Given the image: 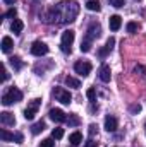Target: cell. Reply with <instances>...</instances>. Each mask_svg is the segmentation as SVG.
<instances>
[{
    "mask_svg": "<svg viewBox=\"0 0 146 147\" xmlns=\"http://www.w3.org/2000/svg\"><path fill=\"white\" fill-rule=\"evenodd\" d=\"M79 14V3L76 0H64L57 3L48 14H43L45 22H74Z\"/></svg>",
    "mask_w": 146,
    "mask_h": 147,
    "instance_id": "obj_1",
    "label": "cell"
},
{
    "mask_svg": "<svg viewBox=\"0 0 146 147\" xmlns=\"http://www.w3.org/2000/svg\"><path fill=\"white\" fill-rule=\"evenodd\" d=\"M21 99H23V92H21L17 87H10L9 92H5V94L2 96V105H3V106H10V105H14V103H19Z\"/></svg>",
    "mask_w": 146,
    "mask_h": 147,
    "instance_id": "obj_2",
    "label": "cell"
},
{
    "mask_svg": "<svg viewBox=\"0 0 146 147\" xmlns=\"http://www.w3.org/2000/svg\"><path fill=\"white\" fill-rule=\"evenodd\" d=\"M74 43V31H64L62 33V43H60V50L64 51V53H69L71 55V51H72V48H71V45Z\"/></svg>",
    "mask_w": 146,
    "mask_h": 147,
    "instance_id": "obj_3",
    "label": "cell"
},
{
    "mask_svg": "<svg viewBox=\"0 0 146 147\" xmlns=\"http://www.w3.org/2000/svg\"><path fill=\"white\" fill-rule=\"evenodd\" d=\"M53 96H55V99L60 101L62 105H71V101H72L71 92L65 91L64 87H55V89H53Z\"/></svg>",
    "mask_w": 146,
    "mask_h": 147,
    "instance_id": "obj_4",
    "label": "cell"
},
{
    "mask_svg": "<svg viewBox=\"0 0 146 147\" xmlns=\"http://www.w3.org/2000/svg\"><path fill=\"white\" fill-rule=\"evenodd\" d=\"M40 105H41V99L38 98V99H33L31 103H29V106L24 110V118L26 120H33L35 118V115H36V111H38V108H40Z\"/></svg>",
    "mask_w": 146,
    "mask_h": 147,
    "instance_id": "obj_5",
    "label": "cell"
},
{
    "mask_svg": "<svg viewBox=\"0 0 146 147\" xmlns=\"http://www.w3.org/2000/svg\"><path fill=\"white\" fill-rule=\"evenodd\" d=\"M102 36V28H100V24L98 22H91L89 24V28H88V31H86V39L88 41H93V39H96V38Z\"/></svg>",
    "mask_w": 146,
    "mask_h": 147,
    "instance_id": "obj_6",
    "label": "cell"
},
{
    "mask_svg": "<svg viewBox=\"0 0 146 147\" xmlns=\"http://www.w3.org/2000/svg\"><path fill=\"white\" fill-rule=\"evenodd\" d=\"M74 70L81 77H88L89 72H91V63L89 62H76L74 63Z\"/></svg>",
    "mask_w": 146,
    "mask_h": 147,
    "instance_id": "obj_7",
    "label": "cell"
},
{
    "mask_svg": "<svg viewBox=\"0 0 146 147\" xmlns=\"http://www.w3.org/2000/svg\"><path fill=\"white\" fill-rule=\"evenodd\" d=\"M31 53H33L35 57H43V55L48 53V46H46L43 41H35L33 46H31Z\"/></svg>",
    "mask_w": 146,
    "mask_h": 147,
    "instance_id": "obj_8",
    "label": "cell"
},
{
    "mask_svg": "<svg viewBox=\"0 0 146 147\" xmlns=\"http://www.w3.org/2000/svg\"><path fill=\"white\" fill-rule=\"evenodd\" d=\"M48 115H50V118H52L53 121H57V123L67 121V116H65V113H64L62 110H59V108H52Z\"/></svg>",
    "mask_w": 146,
    "mask_h": 147,
    "instance_id": "obj_9",
    "label": "cell"
},
{
    "mask_svg": "<svg viewBox=\"0 0 146 147\" xmlns=\"http://www.w3.org/2000/svg\"><path fill=\"white\" fill-rule=\"evenodd\" d=\"M0 121H2L3 125H7V127H14V125H16V118H14V115L9 113V111H2V113H0Z\"/></svg>",
    "mask_w": 146,
    "mask_h": 147,
    "instance_id": "obj_10",
    "label": "cell"
},
{
    "mask_svg": "<svg viewBox=\"0 0 146 147\" xmlns=\"http://www.w3.org/2000/svg\"><path fill=\"white\" fill-rule=\"evenodd\" d=\"M117 127H119L117 118H115V116H112V115H108V116L105 118V130H107V132H115V130H117Z\"/></svg>",
    "mask_w": 146,
    "mask_h": 147,
    "instance_id": "obj_11",
    "label": "cell"
},
{
    "mask_svg": "<svg viewBox=\"0 0 146 147\" xmlns=\"http://www.w3.org/2000/svg\"><path fill=\"white\" fill-rule=\"evenodd\" d=\"M100 80L102 82H110V77H112V72H110V67L107 63H103L102 67H100Z\"/></svg>",
    "mask_w": 146,
    "mask_h": 147,
    "instance_id": "obj_12",
    "label": "cell"
},
{
    "mask_svg": "<svg viewBox=\"0 0 146 147\" xmlns=\"http://www.w3.org/2000/svg\"><path fill=\"white\" fill-rule=\"evenodd\" d=\"M108 24H110V29L112 31H119L120 29V26H122V19H120V16H110L108 19Z\"/></svg>",
    "mask_w": 146,
    "mask_h": 147,
    "instance_id": "obj_13",
    "label": "cell"
},
{
    "mask_svg": "<svg viewBox=\"0 0 146 147\" xmlns=\"http://www.w3.org/2000/svg\"><path fill=\"white\" fill-rule=\"evenodd\" d=\"M2 51L3 53H9L10 50H12V46H14V41H12V38L10 36H3L2 38Z\"/></svg>",
    "mask_w": 146,
    "mask_h": 147,
    "instance_id": "obj_14",
    "label": "cell"
},
{
    "mask_svg": "<svg viewBox=\"0 0 146 147\" xmlns=\"http://www.w3.org/2000/svg\"><path fill=\"white\" fill-rule=\"evenodd\" d=\"M23 28H24V24H23V21H21V19H14V21H12V24H10V29H12V33H14V34H21Z\"/></svg>",
    "mask_w": 146,
    "mask_h": 147,
    "instance_id": "obj_15",
    "label": "cell"
},
{
    "mask_svg": "<svg viewBox=\"0 0 146 147\" xmlns=\"http://www.w3.org/2000/svg\"><path fill=\"white\" fill-rule=\"evenodd\" d=\"M86 9L91 10V12H100L102 10V5H100L98 0H88L86 2Z\"/></svg>",
    "mask_w": 146,
    "mask_h": 147,
    "instance_id": "obj_16",
    "label": "cell"
},
{
    "mask_svg": "<svg viewBox=\"0 0 146 147\" xmlns=\"http://www.w3.org/2000/svg\"><path fill=\"white\" fill-rule=\"evenodd\" d=\"M69 142H71V146H79V144L83 142L81 132H72V134L69 135Z\"/></svg>",
    "mask_w": 146,
    "mask_h": 147,
    "instance_id": "obj_17",
    "label": "cell"
},
{
    "mask_svg": "<svg viewBox=\"0 0 146 147\" xmlns=\"http://www.w3.org/2000/svg\"><path fill=\"white\" fill-rule=\"evenodd\" d=\"M65 84H67L69 87H74V89L81 87V80H79V79H76V77H71V75H67V77H65Z\"/></svg>",
    "mask_w": 146,
    "mask_h": 147,
    "instance_id": "obj_18",
    "label": "cell"
},
{
    "mask_svg": "<svg viewBox=\"0 0 146 147\" xmlns=\"http://www.w3.org/2000/svg\"><path fill=\"white\" fill-rule=\"evenodd\" d=\"M43 130H45V121H43V120H40L38 123H35V125L31 127V132H33L35 135H38V134L43 132Z\"/></svg>",
    "mask_w": 146,
    "mask_h": 147,
    "instance_id": "obj_19",
    "label": "cell"
},
{
    "mask_svg": "<svg viewBox=\"0 0 146 147\" xmlns=\"http://www.w3.org/2000/svg\"><path fill=\"white\" fill-rule=\"evenodd\" d=\"M0 139H2L3 142H7V140H14V134H9L5 128H2V130H0Z\"/></svg>",
    "mask_w": 146,
    "mask_h": 147,
    "instance_id": "obj_20",
    "label": "cell"
},
{
    "mask_svg": "<svg viewBox=\"0 0 146 147\" xmlns=\"http://www.w3.org/2000/svg\"><path fill=\"white\" fill-rule=\"evenodd\" d=\"M139 31V24L138 22H127V33L129 34H134Z\"/></svg>",
    "mask_w": 146,
    "mask_h": 147,
    "instance_id": "obj_21",
    "label": "cell"
},
{
    "mask_svg": "<svg viewBox=\"0 0 146 147\" xmlns=\"http://www.w3.org/2000/svg\"><path fill=\"white\" fill-rule=\"evenodd\" d=\"M9 60H10V65H12V67H14L16 70H19V69L23 67V63H21V60H19V57H10Z\"/></svg>",
    "mask_w": 146,
    "mask_h": 147,
    "instance_id": "obj_22",
    "label": "cell"
},
{
    "mask_svg": "<svg viewBox=\"0 0 146 147\" xmlns=\"http://www.w3.org/2000/svg\"><path fill=\"white\" fill-rule=\"evenodd\" d=\"M89 50H91V41H88V39L81 41V51H83V53H88Z\"/></svg>",
    "mask_w": 146,
    "mask_h": 147,
    "instance_id": "obj_23",
    "label": "cell"
},
{
    "mask_svg": "<svg viewBox=\"0 0 146 147\" xmlns=\"http://www.w3.org/2000/svg\"><path fill=\"white\" fill-rule=\"evenodd\" d=\"M52 137L57 139V140L62 139V137H64V128H53V130H52Z\"/></svg>",
    "mask_w": 146,
    "mask_h": 147,
    "instance_id": "obj_24",
    "label": "cell"
},
{
    "mask_svg": "<svg viewBox=\"0 0 146 147\" xmlns=\"http://www.w3.org/2000/svg\"><path fill=\"white\" fill-rule=\"evenodd\" d=\"M108 3L112 7H115V9H120V7H124L126 5V2L124 0H108Z\"/></svg>",
    "mask_w": 146,
    "mask_h": 147,
    "instance_id": "obj_25",
    "label": "cell"
},
{
    "mask_svg": "<svg viewBox=\"0 0 146 147\" xmlns=\"http://www.w3.org/2000/svg\"><path fill=\"white\" fill-rule=\"evenodd\" d=\"M40 147H55V142H53V139H45V140H41Z\"/></svg>",
    "mask_w": 146,
    "mask_h": 147,
    "instance_id": "obj_26",
    "label": "cell"
},
{
    "mask_svg": "<svg viewBox=\"0 0 146 147\" xmlns=\"http://www.w3.org/2000/svg\"><path fill=\"white\" fill-rule=\"evenodd\" d=\"M86 96H88V99H91V101H95V99H96V91H95L93 87H89V89L86 91Z\"/></svg>",
    "mask_w": 146,
    "mask_h": 147,
    "instance_id": "obj_27",
    "label": "cell"
},
{
    "mask_svg": "<svg viewBox=\"0 0 146 147\" xmlns=\"http://www.w3.org/2000/svg\"><path fill=\"white\" fill-rule=\"evenodd\" d=\"M67 121H69V125H72V127H76V125H79V118H77L76 115H69Z\"/></svg>",
    "mask_w": 146,
    "mask_h": 147,
    "instance_id": "obj_28",
    "label": "cell"
},
{
    "mask_svg": "<svg viewBox=\"0 0 146 147\" xmlns=\"http://www.w3.org/2000/svg\"><path fill=\"white\" fill-rule=\"evenodd\" d=\"M113 45H115V38L110 36L108 39H107V45H105V48H107L108 51H112V50H113Z\"/></svg>",
    "mask_w": 146,
    "mask_h": 147,
    "instance_id": "obj_29",
    "label": "cell"
},
{
    "mask_svg": "<svg viewBox=\"0 0 146 147\" xmlns=\"http://www.w3.org/2000/svg\"><path fill=\"white\" fill-rule=\"evenodd\" d=\"M129 111H131L132 115H138V113L141 111V105H132V106L129 108Z\"/></svg>",
    "mask_w": 146,
    "mask_h": 147,
    "instance_id": "obj_30",
    "label": "cell"
},
{
    "mask_svg": "<svg viewBox=\"0 0 146 147\" xmlns=\"http://www.w3.org/2000/svg\"><path fill=\"white\" fill-rule=\"evenodd\" d=\"M16 14H17V10H16V9H9V10L3 14V17H16Z\"/></svg>",
    "mask_w": 146,
    "mask_h": 147,
    "instance_id": "obj_31",
    "label": "cell"
},
{
    "mask_svg": "<svg viewBox=\"0 0 146 147\" xmlns=\"http://www.w3.org/2000/svg\"><path fill=\"white\" fill-rule=\"evenodd\" d=\"M134 72H136V74H139V75H145V74H146V69L143 67V65H136Z\"/></svg>",
    "mask_w": 146,
    "mask_h": 147,
    "instance_id": "obj_32",
    "label": "cell"
},
{
    "mask_svg": "<svg viewBox=\"0 0 146 147\" xmlns=\"http://www.w3.org/2000/svg\"><path fill=\"white\" fill-rule=\"evenodd\" d=\"M96 132H98V127H96V125H95V123H91V125H89V135H91V137H93V135H95V134H96Z\"/></svg>",
    "mask_w": 146,
    "mask_h": 147,
    "instance_id": "obj_33",
    "label": "cell"
},
{
    "mask_svg": "<svg viewBox=\"0 0 146 147\" xmlns=\"http://www.w3.org/2000/svg\"><path fill=\"white\" fill-rule=\"evenodd\" d=\"M14 142H17V144H21L23 142V134H14Z\"/></svg>",
    "mask_w": 146,
    "mask_h": 147,
    "instance_id": "obj_34",
    "label": "cell"
},
{
    "mask_svg": "<svg viewBox=\"0 0 146 147\" xmlns=\"http://www.w3.org/2000/svg\"><path fill=\"white\" fill-rule=\"evenodd\" d=\"M84 147H98V144H96V142H95V140L91 139V140H88V142L84 144Z\"/></svg>",
    "mask_w": 146,
    "mask_h": 147,
    "instance_id": "obj_35",
    "label": "cell"
},
{
    "mask_svg": "<svg viewBox=\"0 0 146 147\" xmlns=\"http://www.w3.org/2000/svg\"><path fill=\"white\" fill-rule=\"evenodd\" d=\"M7 80H9V72H7V69L3 65V82H7Z\"/></svg>",
    "mask_w": 146,
    "mask_h": 147,
    "instance_id": "obj_36",
    "label": "cell"
},
{
    "mask_svg": "<svg viewBox=\"0 0 146 147\" xmlns=\"http://www.w3.org/2000/svg\"><path fill=\"white\" fill-rule=\"evenodd\" d=\"M3 2H5L7 5H14V3H16V0H3Z\"/></svg>",
    "mask_w": 146,
    "mask_h": 147,
    "instance_id": "obj_37",
    "label": "cell"
},
{
    "mask_svg": "<svg viewBox=\"0 0 146 147\" xmlns=\"http://www.w3.org/2000/svg\"><path fill=\"white\" fill-rule=\"evenodd\" d=\"M71 147H76V146H71Z\"/></svg>",
    "mask_w": 146,
    "mask_h": 147,
    "instance_id": "obj_38",
    "label": "cell"
},
{
    "mask_svg": "<svg viewBox=\"0 0 146 147\" xmlns=\"http://www.w3.org/2000/svg\"><path fill=\"white\" fill-rule=\"evenodd\" d=\"M138 2H141V0H138Z\"/></svg>",
    "mask_w": 146,
    "mask_h": 147,
    "instance_id": "obj_39",
    "label": "cell"
}]
</instances>
